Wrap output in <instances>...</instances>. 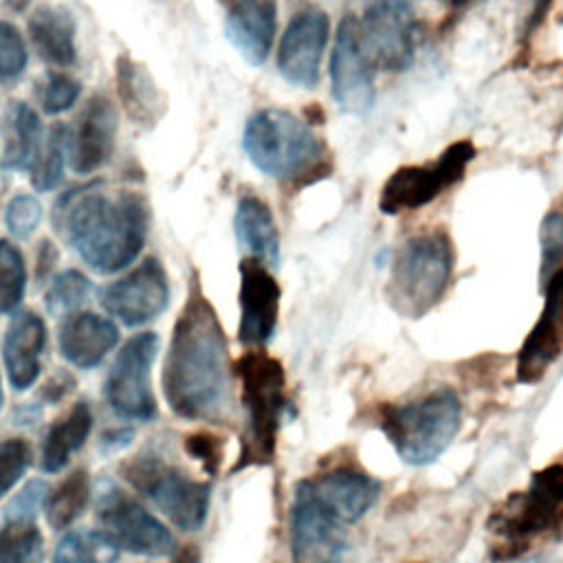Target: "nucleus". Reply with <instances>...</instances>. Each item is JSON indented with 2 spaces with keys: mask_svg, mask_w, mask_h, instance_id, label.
Returning <instances> with one entry per match:
<instances>
[{
  "mask_svg": "<svg viewBox=\"0 0 563 563\" xmlns=\"http://www.w3.org/2000/svg\"><path fill=\"white\" fill-rule=\"evenodd\" d=\"M229 345L222 323L198 286L174 323L163 363V396L185 420L220 422L229 407Z\"/></svg>",
  "mask_w": 563,
  "mask_h": 563,
  "instance_id": "nucleus-1",
  "label": "nucleus"
},
{
  "mask_svg": "<svg viewBox=\"0 0 563 563\" xmlns=\"http://www.w3.org/2000/svg\"><path fill=\"white\" fill-rule=\"evenodd\" d=\"M53 222L84 264L110 275L141 255L150 211L136 191H106L99 183H90L57 198Z\"/></svg>",
  "mask_w": 563,
  "mask_h": 563,
  "instance_id": "nucleus-2",
  "label": "nucleus"
},
{
  "mask_svg": "<svg viewBox=\"0 0 563 563\" xmlns=\"http://www.w3.org/2000/svg\"><path fill=\"white\" fill-rule=\"evenodd\" d=\"M240 380L244 431L240 455L231 473L249 466H268L277 453V431L286 407V372L268 352L255 347L233 363Z\"/></svg>",
  "mask_w": 563,
  "mask_h": 563,
  "instance_id": "nucleus-3",
  "label": "nucleus"
},
{
  "mask_svg": "<svg viewBox=\"0 0 563 563\" xmlns=\"http://www.w3.org/2000/svg\"><path fill=\"white\" fill-rule=\"evenodd\" d=\"M462 424V402L449 387L407 405H380L378 427L405 464L435 462L455 440Z\"/></svg>",
  "mask_w": 563,
  "mask_h": 563,
  "instance_id": "nucleus-4",
  "label": "nucleus"
},
{
  "mask_svg": "<svg viewBox=\"0 0 563 563\" xmlns=\"http://www.w3.org/2000/svg\"><path fill=\"white\" fill-rule=\"evenodd\" d=\"M451 273V238L444 231L418 233L398 249L391 262L385 297L400 317L420 319L442 299Z\"/></svg>",
  "mask_w": 563,
  "mask_h": 563,
  "instance_id": "nucleus-5",
  "label": "nucleus"
},
{
  "mask_svg": "<svg viewBox=\"0 0 563 563\" xmlns=\"http://www.w3.org/2000/svg\"><path fill=\"white\" fill-rule=\"evenodd\" d=\"M242 147L255 169L279 180L310 172L323 154V145L310 125L282 108H264L251 114Z\"/></svg>",
  "mask_w": 563,
  "mask_h": 563,
  "instance_id": "nucleus-6",
  "label": "nucleus"
},
{
  "mask_svg": "<svg viewBox=\"0 0 563 563\" xmlns=\"http://www.w3.org/2000/svg\"><path fill=\"white\" fill-rule=\"evenodd\" d=\"M121 475L183 532H196L205 526L211 499L207 482L191 479L154 453H139L125 460Z\"/></svg>",
  "mask_w": 563,
  "mask_h": 563,
  "instance_id": "nucleus-7",
  "label": "nucleus"
},
{
  "mask_svg": "<svg viewBox=\"0 0 563 563\" xmlns=\"http://www.w3.org/2000/svg\"><path fill=\"white\" fill-rule=\"evenodd\" d=\"M563 523V464H550L530 475L528 490L510 493L488 517L486 528L517 545Z\"/></svg>",
  "mask_w": 563,
  "mask_h": 563,
  "instance_id": "nucleus-8",
  "label": "nucleus"
},
{
  "mask_svg": "<svg viewBox=\"0 0 563 563\" xmlns=\"http://www.w3.org/2000/svg\"><path fill=\"white\" fill-rule=\"evenodd\" d=\"M158 345L161 341L156 332H139L117 352L103 383V396L119 418L136 422L156 418L158 407L152 389V367Z\"/></svg>",
  "mask_w": 563,
  "mask_h": 563,
  "instance_id": "nucleus-9",
  "label": "nucleus"
},
{
  "mask_svg": "<svg viewBox=\"0 0 563 563\" xmlns=\"http://www.w3.org/2000/svg\"><path fill=\"white\" fill-rule=\"evenodd\" d=\"M473 158L475 145L468 139H462L451 143L433 163L405 165L396 169L383 185L378 209L385 216H396L429 205L444 189L464 178V172Z\"/></svg>",
  "mask_w": 563,
  "mask_h": 563,
  "instance_id": "nucleus-10",
  "label": "nucleus"
},
{
  "mask_svg": "<svg viewBox=\"0 0 563 563\" xmlns=\"http://www.w3.org/2000/svg\"><path fill=\"white\" fill-rule=\"evenodd\" d=\"M95 512L101 530L125 552L141 556H169L176 552V541L169 528L112 479L99 482Z\"/></svg>",
  "mask_w": 563,
  "mask_h": 563,
  "instance_id": "nucleus-11",
  "label": "nucleus"
},
{
  "mask_svg": "<svg viewBox=\"0 0 563 563\" xmlns=\"http://www.w3.org/2000/svg\"><path fill=\"white\" fill-rule=\"evenodd\" d=\"M361 53L372 70L402 73L416 57V13L409 0H372L356 20Z\"/></svg>",
  "mask_w": 563,
  "mask_h": 563,
  "instance_id": "nucleus-12",
  "label": "nucleus"
},
{
  "mask_svg": "<svg viewBox=\"0 0 563 563\" xmlns=\"http://www.w3.org/2000/svg\"><path fill=\"white\" fill-rule=\"evenodd\" d=\"M345 554L347 534L343 523L319 504L308 479H301L290 504L292 563H341Z\"/></svg>",
  "mask_w": 563,
  "mask_h": 563,
  "instance_id": "nucleus-13",
  "label": "nucleus"
},
{
  "mask_svg": "<svg viewBox=\"0 0 563 563\" xmlns=\"http://www.w3.org/2000/svg\"><path fill=\"white\" fill-rule=\"evenodd\" d=\"M169 277L156 257H145L101 295V308L128 328H139L161 317L169 306Z\"/></svg>",
  "mask_w": 563,
  "mask_h": 563,
  "instance_id": "nucleus-14",
  "label": "nucleus"
},
{
  "mask_svg": "<svg viewBox=\"0 0 563 563\" xmlns=\"http://www.w3.org/2000/svg\"><path fill=\"white\" fill-rule=\"evenodd\" d=\"M330 86L336 106L347 114H365L376 99L374 70L361 53L356 37V18L345 15L336 29L330 57Z\"/></svg>",
  "mask_w": 563,
  "mask_h": 563,
  "instance_id": "nucleus-15",
  "label": "nucleus"
},
{
  "mask_svg": "<svg viewBox=\"0 0 563 563\" xmlns=\"http://www.w3.org/2000/svg\"><path fill=\"white\" fill-rule=\"evenodd\" d=\"M328 44V15L321 9L306 7L288 22L279 51V75L299 88H314L319 81L321 57Z\"/></svg>",
  "mask_w": 563,
  "mask_h": 563,
  "instance_id": "nucleus-16",
  "label": "nucleus"
},
{
  "mask_svg": "<svg viewBox=\"0 0 563 563\" xmlns=\"http://www.w3.org/2000/svg\"><path fill=\"white\" fill-rule=\"evenodd\" d=\"M240 325L238 339L251 347H264L277 328L282 290L266 264L255 257L240 262Z\"/></svg>",
  "mask_w": 563,
  "mask_h": 563,
  "instance_id": "nucleus-17",
  "label": "nucleus"
},
{
  "mask_svg": "<svg viewBox=\"0 0 563 563\" xmlns=\"http://www.w3.org/2000/svg\"><path fill=\"white\" fill-rule=\"evenodd\" d=\"M543 292L541 317L517 354V380L523 385L539 383L563 352V264L548 279Z\"/></svg>",
  "mask_w": 563,
  "mask_h": 563,
  "instance_id": "nucleus-18",
  "label": "nucleus"
},
{
  "mask_svg": "<svg viewBox=\"0 0 563 563\" xmlns=\"http://www.w3.org/2000/svg\"><path fill=\"white\" fill-rule=\"evenodd\" d=\"M119 114L112 101L97 92L92 95L70 128L68 165L75 174L86 176L110 163L117 147Z\"/></svg>",
  "mask_w": 563,
  "mask_h": 563,
  "instance_id": "nucleus-19",
  "label": "nucleus"
},
{
  "mask_svg": "<svg viewBox=\"0 0 563 563\" xmlns=\"http://www.w3.org/2000/svg\"><path fill=\"white\" fill-rule=\"evenodd\" d=\"M46 343V323L37 312H13L2 339V361L15 391H26L37 380Z\"/></svg>",
  "mask_w": 563,
  "mask_h": 563,
  "instance_id": "nucleus-20",
  "label": "nucleus"
},
{
  "mask_svg": "<svg viewBox=\"0 0 563 563\" xmlns=\"http://www.w3.org/2000/svg\"><path fill=\"white\" fill-rule=\"evenodd\" d=\"M319 504L341 523H354L374 506L380 495V482L372 475L339 466L308 479Z\"/></svg>",
  "mask_w": 563,
  "mask_h": 563,
  "instance_id": "nucleus-21",
  "label": "nucleus"
},
{
  "mask_svg": "<svg viewBox=\"0 0 563 563\" xmlns=\"http://www.w3.org/2000/svg\"><path fill=\"white\" fill-rule=\"evenodd\" d=\"M275 26V0H235L224 20L227 40L251 66H262L268 59Z\"/></svg>",
  "mask_w": 563,
  "mask_h": 563,
  "instance_id": "nucleus-22",
  "label": "nucleus"
},
{
  "mask_svg": "<svg viewBox=\"0 0 563 563\" xmlns=\"http://www.w3.org/2000/svg\"><path fill=\"white\" fill-rule=\"evenodd\" d=\"M119 343V328L97 312L68 314L57 332V345L62 356L79 367H97Z\"/></svg>",
  "mask_w": 563,
  "mask_h": 563,
  "instance_id": "nucleus-23",
  "label": "nucleus"
},
{
  "mask_svg": "<svg viewBox=\"0 0 563 563\" xmlns=\"http://www.w3.org/2000/svg\"><path fill=\"white\" fill-rule=\"evenodd\" d=\"M29 37L37 57L51 66L68 68L77 59L75 18L64 4L44 2L29 15Z\"/></svg>",
  "mask_w": 563,
  "mask_h": 563,
  "instance_id": "nucleus-24",
  "label": "nucleus"
},
{
  "mask_svg": "<svg viewBox=\"0 0 563 563\" xmlns=\"http://www.w3.org/2000/svg\"><path fill=\"white\" fill-rule=\"evenodd\" d=\"M44 141L40 114L26 101L9 103L2 123L0 165L9 172H29Z\"/></svg>",
  "mask_w": 563,
  "mask_h": 563,
  "instance_id": "nucleus-25",
  "label": "nucleus"
},
{
  "mask_svg": "<svg viewBox=\"0 0 563 563\" xmlns=\"http://www.w3.org/2000/svg\"><path fill=\"white\" fill-rule=\"evenodd\" d=\"M233 231L238 242L251 253L249 257L273 268L279 264V233L271 207L262 198H240L233 216Z\"/></svg>",
  "mask_w": 563,
  "mask_h": 563,
  "instance_id": "nucleus-26",
  "label": "nucleus"
},
{
  "mask_svg": "<svg viewBox=\"0 0 563 563\" xmlns=\"http://www.w3.org/2000/svg\"><path fill=\"white\" fill-rule=\"evenodd\" d=\"M92 431V409L86 400L75 402L62 418H57L42 442L40 464L46 473H59L73 453H77Z\"/></svg>",
  "mask_w": 563,
  "mask_h": 563,
  "instance_id": "nucleus-27",
  "label": "nucleus"
},
{
  "mask_svg": "<svg viewBox=\"0 0 563 563\" xmlns=\"http://www.w3.org/2000/svg\"><path fill=\"white\" fill-rule=\"evenodd\" d=\"M117 86L128 117L139 125H152L158 119V88L150 73L128 55L117 59Z\"/></svg>",
  "mask_w": 563,
  "mask_h": 563,
  "instance_id": "nucleus-28",
  "label": "nucleus"
},
{
  "mask_svg": "<svg viewBox=\"0 0 563 563\" xmlns=\"http://www.w3.org/2000/svg\"><path fill=\"white\" fill-rule=\"evenodd\" d=\"M92 495L90 473L86 468H75L64 479H59L46 495L44 515L53 530L70 528L88 508Z\"/></svg>",
  "mask_w": 563,
  "mask_h": 563,
  "instance_id": "nucleus-29",
  "label": "nucleus"
},
{
  "mask_svg": "<svg viewBox=\"0 0 563 563\" xmlns=\"http://www.w3.org/2000/svg\"><path fill=\"white\" fill-rule=\"evenodd\" d=\"M121 548L103 530H70L53 552V563H117Z\"/></svg>",
  "mask_w": 563,
  "mask_h": 563,
  "instance_id": "nucleus-30",
  "label": "nucleus"
},
{
  "mask_svg": "<svg viewBox=\"0 0 563 563\" xmlns=\"http://www.w3.org/2000/svg\"><path fill=\"white\" fill-rule=\"evenodd\" d=\"M68 141L70 128L66 123H55L42 141L37 158L31 172V185L37 191H53L64 180V169L68 165Z\"/></svg>",
  "mask_w": 563,
  "mask_h": 563,
  "instance_id": "nucleus-31",
  "label": "nucleus"
},
{
  "mask_svg": "<svg viewBox=\"0 0 563 563\" xmlns=\"http://www.w3.org/2000/svg\"><path fill=\"white\" fill-rule=\"evenodd\" d=\"M44 537L35 521L4 519L0 528V563H40Z\"/></svg>",
  "mask_w": 563,
  "mask_h": 563,
  "instance_id": "nucleus-32",
  "label": "nucleus"
},
{
  "mask_svg": "<svg viewBox=\"0 0 563 563\" xmlns=\"http://www.w3.org/2000/svg\"><path fill=\"white\" fill-rule=\"evenodd\" d=\"M92 295V282L77 268H66L51 277L44 306L51 317H68L77 312Z\"/></svg>",
  "mask_w": 563,
  "mask_h": 563,
  "instance_id": "nucleus-33",
  "label": "nucleus"
},
{
  "mask_svg": "<svg viewBox=\"0 0 563 563\" xmlns=\"http://www.w3.org/2000/svg\"><path fill=\"white\" fill-rule=\"evenodd\" d=\"M26 264L20 249L0 238V314H13L26 292Z\"/></svg>",
  "mask_w": 563,
  "mask_h": 563,
  "instance_id": "nucleus-34",
  "label": "nucleus"
},
{
  "mask_svg": "<svg viewBox=\"0 0 563 563\" xmlns=\"http://www.w3.org/2000/svg\"><path fill=\"white\" fill-rule=\"evenodd\" d=\"M81 97V84L62 70H48L37 86V101L46 114L68 112Z\"/></svg>",
  "mask_w": 563,
  "mask_h": 563,
  "instance_id": "nucleus-35",
  "label": "nucleus"
},
{
  "mask_svg": "<svg viewBox=\"0 0 563 563\" xmlns=\"http://www.w3.org/2000/svg\"><path fill=\"white\" fill-rule=\"evenodd\" d=\"M539 246H541V266L539 282L541 288L563 264V213L550 211L539 229Z\"/></svg>",
  "mask_w": 563,
  "mask_h": 563,
  "instance_id": "nucleus-36",
  "label": "nucleus"
},
{
  "mask_svg": "<svg viewBox=\"0 0 563 563\" xmlns=\"http://www.w3.org/2000/svg\"><path fill=\"white\" fill-rule=\"evenodd\" d=\"M29 64V51L22 33L7 20H0V84L22 77Z\"/></svg>",
  "mask_w": 563,
  "mask_h": 563,
  "instance_id": "nucleus-37",
  "label": "nucleus"
},
{
  "mask_svg": "<svg viewBox=\"0 0 563 563\" xmlns=\"http://www.w3.org/2000/svg\"><path fill=\"white\" fill-rule=\"evenodd\" d=\"M31 457V444L24 438H7L0 442V497L24 477Z\"/></svg>",
  "mask_w": 563,
  "mask_h": 563,
  "instance_id": "nucleus-38",
  "label": "nucleus"
},
{
  "mask_svg": "<svg viewBox=\"0 0 563 563\" xmlns=\"http://www.w3.org/2000/svg\"><path fill=\"white\" fill-rule=\"evenodd\" d=\"M42 222V202L33 194H15L4 209V224L18 240H26Z\"/></svg>",
  "mask_w": 563,
  "mask_h": 563,
  "instance_id": "nucleus-39",
  "label": "nucleus"
},
{
  "mask_svg": "<svg viewBox=\"0 0 563 563\" xmlns=\"http://www.w3.org/2000/svg\"><path fill=\"white\" fill-rule=\"evenodd\" d=\"M46 495H48V486L42 479H31L7 504L4 519H29V521H35L37 512L44 510Z\"/></svg>",
  "mask_w": 563,
  "mask_h": 563,
  "instance_id": "nucleus-40",
  "label": "nucleus"
},
{
  "mask_svg": "<svg viewBox=\"0 0 563 563\" xmlns=\"http://www.w3.org/2000/svg\"><path fill=\"white\" fill-rule=\"evenodd\" d=\"M183 446H185L187 455L198 460L209 475L218 473V468L222 464V455H224L222 438H218L216 433H209V431H196L185 438Z\"/></svg>",
  "mask_w": 563,
  "mask_h": 563,
  "instance_id": "nucleus-41",
  "label": "nucleus"
},
{
  "mask_svg": "<svg viewBox=\"0 0 563 563\" xmlns=\"http://www.w3.org/2000/svg\"><path fill=\"white\" fill-rule=\"evenodd\" d=\"M73 387H75V378L66 372H57L42 385L40 398L44 402H59L64 396H68L73 391Z\"/></svg>",
  "mask_w": 563,
  "mask_h": 563,
  "instance_id": "nucleus-42",
  "label": "nucleus"
},
{
  "mask_svg": "<svg viewBox=\"0 0 563 563\" xmlns=\"http://www.w3.org/2000/svg\"><path fill=\"white\" fill-rule=\"evenodd\" d=\"M55 262H57V251H55V244H51L48 240H44L40 244V251H37V257H35V275L37 279H46L53 275V268H55Z\"/></svg>",
  "mask_w": 563,
  "mask_h": 563,
  "instance_id": "nucleus-43",
  "label": "nucleus"
},
{
  "mask_svg": "<svg viewBox=\"0 0 563 563\" xmlns=\"http://www.w3.org/2000/svg\"><path fill=\"white\" fill-rule=\"evenodd\" d=\"M134 438V431L132 429H112L108 433H103V446L106 449H123L125 444H130V440Z\"/></svg>",
  "mask_w": 563,
  "mask_h": 563,
  "instance_id": "nucleus-44",
  "label": "nucleus"
},
{
  "mask_svg": "<svg viewBox=\"0 0 563 563\" xmlns=\"http://www.w3.org/2000/svg\"><path fill=\"white\" fill-rule=\"evenodd\" d=\"M198 550L196 548H183L176 552L174 561L172 563H198Z\"/></svg>",
  "mask_w": 563,
  "mask_h": 563,
  "instance_id": "nucleus-45",
  "label": "nucleus"
},
{
  "mask_svg": "<svg viewBox=\"0 0 563 563\" xmlns=\"http://www.w3.org/2000/svg\"><path fill=\"white\" fill-rule=\"evenodd\" d=\"M446 4H451V7H460V4H466L468 0H444Z\"/></svg>",
  "mask_w": 563,
  "mask_h": 563,
  "instance_id": "nucleus-46",
  "label": "nucleus"
},
{
  "mask_svg": "<svg viewBox=\"0 0 563 563\" xmlns=\"http://www.w3.org/2000/svg\"><path fill=\"white\" fill-rule=\"evenodd\" d=\"M2 398L4 396H2V378H0V409H2Z\"/></svg>",
  "mask_w": 563,
  "mask_h": 563,
  "instance_id": "nucleus-47",
  "label": "nucleus"
}]
</instances>
